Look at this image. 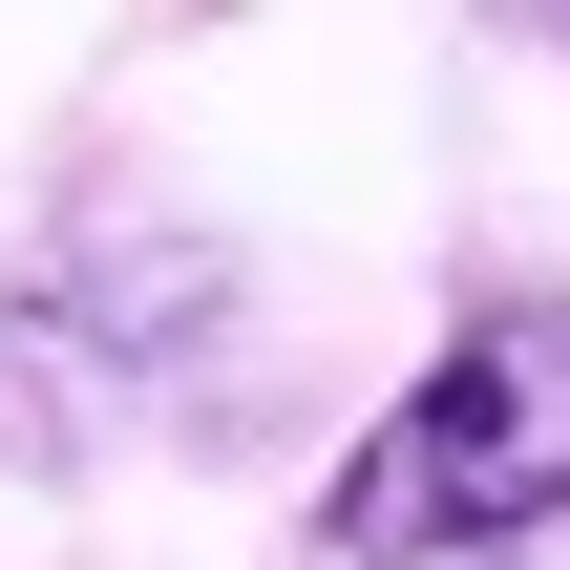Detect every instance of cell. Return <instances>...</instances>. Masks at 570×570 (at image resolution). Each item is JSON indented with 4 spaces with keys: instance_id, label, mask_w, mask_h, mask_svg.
<instances>
[{
    "instance_id": "obj_1",
    "label": "cell",
    "mask_w": 570,
    "mask_h": 570,
    "mask_svg": "<svg viewBox=\"0 0 570 570\" xmlns=\"http://www.w3.org/2000/svg\"><path fill=\"white\" fill-rule=\"evenodd\" d=\"M570 529V275H487L317 465V570H508Z\"/></svg>"
},
{
    "instance_id": "obj_2",
    "label": "cell",
    "mask_w": 570,
    "mask_h": 570,
    "mask_svg": "<svg viewBox=\"0 0 570 570\" xmlns=\"http://www.w3.org/2000/svg\"><path fill=\"white\" fill-rule=\"evenodd\" d=\"M487 21H508V42H570V0H487Z\"/></svg>"
}]
</instances>
